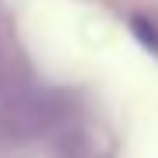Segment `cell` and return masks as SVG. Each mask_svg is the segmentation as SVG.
I'll list each match as a JSON object with an SVG mask.
<instances>
[{
	"label": "cell",
	"instance_id": "1",
	"mask_svg": "<svg viewBox=\"0 0 158 158\" xmlns=\"http://www.w3.org/2000/svg\"><path fill=\"white\" fill-rule=\"evenodd\" d=\"M131 24H134V35L144 41V48H151L155 55H158V28H151V24H148L144 17H134Z\"/></svg>",
	"mask_w": 158,
	"mask_h": 158
}]
</instances>
